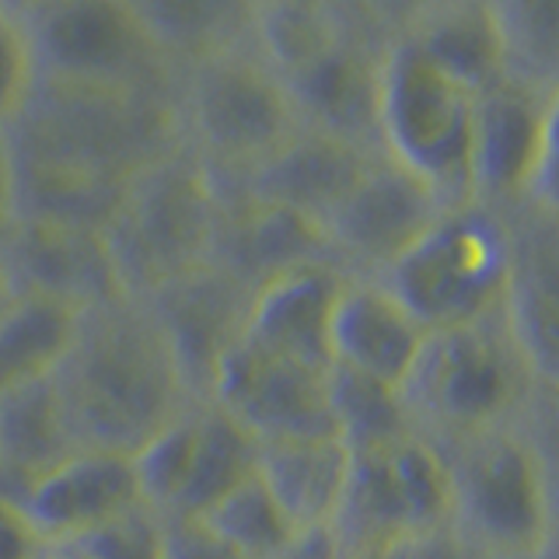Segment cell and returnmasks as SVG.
<instances>
[{"instance_id":"cell-20","label":"cell","mask_w":559,"mask_h":559,"mask_svg":"<svg viewBox=\"0 0 559 559\" xmlns=\"http://www.w3.org/2000/svg\"><path fill=\"white\" fill-rule=\"evenodd\" d=\"M424 340L427 329L378 280L346 276L329 322L332 364L399 392Z\"/></svg>"},{"instance_id":"cell-38","label":"cell","mask_w":559,"mask_h":559,"mask_svg":"<svg viewBox=\"0 0 559 559\" xmlns=\"http://www.w3.org/2000/svg\"><path fill=\"white\" fill-rule=\"evenodd\" d=\"M17 224V168L8 130H0V249Z\"/></svg>"},{"instance_id":"cell-8","label":"cell","mask_w":559,"mask_h":559,"mask_svg":"<svg viewBox=\"0 0 559 559\" xmlns=\"http://www.w3.org/2000/svg\"><path fill=\"white\" fill-rule=\"evenodd\" d=\"M451 483L448 528L476 559H528L556 532L546 479L511 424L441 448Z\"/></svg>"},{"instance_id":"cell-15","label":"cell","mask_w":559,"mask_h":559,"mask_svg":"<svg viewBox=\"0 0 559 559\" xmlns=\"http://www.w3.org/2000/svg\"><path fill=\"white\" fill-rule=\"evenodd\" d=\"M46 546H74L105 524L144 507L133 459L119 451H78L11 500Z\"/></svg>"},{"instance_id":"cell-30","label":"cell","mask_w":559,"mask_h":559,"mask_svg":"<svg viewBox=\"0 0 559 559\" xmlns=\"http://www.w3.org/2000/svg\"><path fill=\"white\" fill-rule=\"evenodd\" d=\"M200 409L203 406L171 419L165 430H157L147 444H140L130 454L140 500L157 518H171L186 497L192 465H197V448H200Z\"/></svg>"},{"instance_id":"cell-21","label":"cell","mask_w":559,"mask_h":559,"mask_svg":"<svg viewBox=\"0 0 559 559\" xmlns=\"http://www.w3.org/2000/svg\"><path fill=\"white\" fill-rule=\"evenodd\" d=\"M346 273L332 262H314L262 284L252 294L241 340L276 357L308 367H332L329 322Z\"/></svg>"},{"instance_id":"cell-4","label":"cell","mask_w":559,"mask_h":559,"mask_svg":"<svg viewBox=\"0 0 559 559\" xmlns=\"http://www.w3.org/2000/svg\"><path fill=\"white\" fill-rule=\"evenodd\" d=\"M175 116L182 147L200 157L217 186H241L305 130L252 32L182 70Z\"/></svg>"},{"instance_id":"cell-6","label":"cell","mask_w":559,"mask_h":559,"mask_svg":"<svg viewBox=\"0 0 559 559\" xmlns=\"http://www.w3.org/2000/svg\"><path fill=\"white\" fill-rule=\"evenodd\" d=\"M532 384L535 378L500 311L468 325L427 332L409 374L399 384V399L413 430L444 448L459 437L511 424Z\"/></svg>"},{"instance_id":"cell-12","label":"cell","mask_w":559,"mask_h":559,"mask_svg":"<svg viewBox=\"0 0 559 559\" xmlns=\"http://www.w3.org/2000/svg\"><path fill=\"white\" fill-rule=\"evenodd\" d=\"M210 406L224 409L259 444L340 437L329 402V367H308L238 340L224 357Z\"/></svg>"},{"instance_id":"cell-19","label":"cell","mask_w":559,"mask_h":559,"mask_svg":"<svg viewBox=\"0 0 559 559\" xmlns=\"http://www.w3.org/2000/svg\"><path fill=\"white\" fill-rule=\"evenodd\" d=\"M374 157H381V151H367L343 136L305 127L235 189L252 203L290 210L322 231L332 210L346 200V192L357 186Z\"/></svg>"},{"instance_id":"cell-17","label":"cell","mask_w":559,"mask_h":559,"mask_svg":"<svg viewBox=\"0 0 559 559\" xmlns=\"http://www.w3.org/2000/svg\"><path fill=\"white\" fill-rule=\"evenodd\" d=\"M546 98L500 81L476 98L468 147V200L511 214L528 197Z\"/></svg>"},{"instance_id":"cell-22","label":"cell","mask_w":559,"mask_h":559,"mask_svg":"<svg viewBox=\"0 0 559 559\" xmlns=\"http://www.w3.org/2000/svg\"><path fill=\"white\" fill-rule=\"evenodd\" d=\"M399 39L472 98L503 81V49L489 4H419L399 14Z\"/></svg>"},{"instance_id":"cell-25","label":"cell","mask_w":559,"mask_h":559,"mask_svg":"<svg viewBox=\"0 0 559 559\" xmlns=\"http://www.w3.org/2000/svg\"><path fill=\"white\" fill-rule=\"evenodd\" d=\"M78 314L49 297H11L0 311V395L57 371L74 343Z\"/></svg>"},{"instance_id":"cell-13","label":"cell","mask_w":559,"mask_h":559,"mask_svg":"<svg viewBox=\"0 0 559 559\" xmlns=\"http://www.w3.org/2000/svg\"><path fill=\"white\" fill-rule=\"evenodd\" d=\"M433 192L389 157H374L346 200L322 224L336 266L346 276L374 280L444 214Z\"/></svg>"},{"instance_id":"cell-35","label":"cell","mask_w":559,"mask_h":559,"mask_svg":"<svg viewBox=\"0 0 559 559\" xmlns=\"http://www.w3.org/2000/svg\"><path fill=\"white\" fill-rule=\"evenodd\" d=\"M521 206H532V210H538V214L559 221V92L546 105L535 171H532V182H528V197H524Z\"/></svg>"},{"instance_id":"cell-40","label":"cell","mask_w":559,"mask_h":559,"mask_svg":"<svg viewBox=\"0 0 559 559\" xmlns=\"http://www.w3.org/2000/svg\"><path fill=\"white\" fill-rule=\"evenodd\" d=\"M8 301H11V287H8V276H4V270H0V311L8 308Z\"/></svg>"},{"instance_id":"cell-14","label":"cell","mask_w":559,"mask_h":559,"mask_svg":"<svg viewBox=\"0 0 559 559\" xmlns=\"http://www.w3.org/2000/svg\"><path fill=\"white\" fill-rule=\"evenodd\" d=\"M136 301V297H133ZM151 319L162 329L175 364L186 378V389L197 406H210L214 381L224 357L241 340L249 322L252 290L221 266H200L165 287L140 297Z\"/></svg>"},{"instance_id":"cell-2","label":"cell","mask_w":559,"mask_h":559,"mask_svg":"<svg viewBox=\"0 0 559 559\" xmlns=\"http://www.w3.org/2000/svg\"><path fill=\"white\" fill-rule=\"evenodd\" d=\"M52 381L81 451L133 454L171 419L197 409L162 329L133 297L78 314L74 343Z\"/></svg>"},{"instance_id":"cell-32","label":"cell","mask_w":559,"mask_h":559,"mask_svg":"<svg viewBox=\"0 0 559 559\" xmlns=\"http://www.w3.org/2000/svg\"><path fill=\"white\" fill-rule=\"evenodd\" d=\"M35 92L28 32L14 4H0V130H11Z\"/></svg>"},{"instance_id":"cell-37","label":"cell","mask_w":559,"mask_h":559,"mask_svg":"<svg viewBox=\"0 0 559 559\" xmlns=\"http://www.w3.org/2000/svg\"><path fill=\"white\" fill-rule=\"evenodd\" d=\"M43 552L46 542L28 528L8 497H0V559H39Z\"/></svg>"},{"instance_id":"cell-1","label":"cell","mask_w":559,"mask_h":559,"mask_svg":"<svg viewBox=\"0 0 559 559\" xmlns=\"http://www.w3.org/2000/svg\"><path fill=\"white\" fill-rule=\"evenodd\" d=\"M17 221L102 231L136 171L182 147L175 95L35 81L8 130Z\"/></svg>"},{"instance_id":"cell-29","label":"cell","mask_w":559,"mask_h":559,"mask_svg":"<svg viewBox=\"0 0 559 559\" xmlns=\"http://www.w3.org/2000/svg\"><path fill=\"white\" fill-rule=\"evenodd\" d=\"M329 402L336 433L349 451L389 444L395 437L416 433L395 389L336 364L329 367Z\"/></svg>"},{"instance_id":"cell-23","label":"cell","mask_w":559,"mask_h":559,"mask_svg":"<svg viewBox=\"0 0 559 559\" xmlns=\"http://www.w3.org/2000/svg\"><path fill=\"white\" fill-rule=\"evenodd\" d=\"M259 479L297 535L336 528L349 486V448L340 437H308L259 448Z\"/></svg>"},{"instance_id":"cell-26","label":"cell","mask_w":559,"mask_h":559,"mask_svg":"<svg viewBox=\"0 0 559 559\" xmlns=\"http://www.w3.org/2000/svg\"><path fill=\"white\" fill-rule=\"evenodd\" d=\"M154 43L165 49L171 67L182 70L200 63L210 52L238 43L252 32V4H224V0H151L136 4Z\"/></svg>"},{"instance_id":"cell-41","label":"cell","mask_w":559,"mask_h":559,"mask_svg":"<svg viewBox=\"0 0 559 559\" xmlns=\"http://www.w3.org/2000/svg\"><path fill=\"white\" fill-rule=\"evenodd\" d=\"M528 559H549V552H546V546H542V549H538L535 556H528Z\"/></svg>"},{"instance_id":"cell-7","label":"cell","mask_w":559,"mask_h":559,"mask_svg":"<svg viewBox=\"0 0 559 559\" xmlns=\"http://www.w3.org/2000/svg\"><path fill=\"white\" fill-rule=\"evenodd\" d=\"M511 214L468 200L448 206L374 280L427 332H437L500 314L511 290Z\"/></svg>"},{"instance_id":"cell-3","label":"cell","mask_w":559,"mask_h":559,"mask_svg":"<svg viewBox=\"0 0 559 559\" xmlns=\"http://www.w3.org/2000/svg\"><path fill=\"white\" fill-rule=\"evenodd\" d=\"M399 17L360 4H252V39L305 127L378 144V87Z\"/></svg>"},{"instance_id":"cell-31","label":"cell","mask_w":559,"mask_h":559,"mask_svg":"<svg viewBox=\"0 0 559 559\" xmlns=\"http://www.w3.org/2000/svg\"><path fill=\"white\" fill-rule=\"evenodd\" d=\"M200 518L249 559H284L297 538L294 524L280 511V503L273 500L266 483L259 479V472Z\"/></svg>"},{"instance_id":"cell-24","label":"cell","mask_w":559,"mask_h":559,"mask_svg":"<svg viewBox=\"0 0 559 559\" xmlns=\"http://www.w3.org/2000/svg\"><path fill=\"white\" fill-rule=\"evenodd\" d=\"M78 451L52 374L0 395V497L14 500Z\"/></svg>"},{"instance_id":"cell-39","label":"cell","mask_w":559,"mask_h":559,"mask_svg":"<svg viewBox=\"0 0 559 559\" xmlns=\"http://www.w3.org/2000/svg\"><path fill=\"white\" fill-rule=\"evenodd\" d=\"M39 559H84L74 546H46V552Z\"/></svg>"},{"instance_id":"cell-36","label":"cell","mask_w":559,"mask_h":559,"mask_svg":"<svg viewBox=\"0 0 559 559\" xmlns=\"http://www.w3.org/2000/svg\"><path fill=\"white\" fill-rule=\"evenodd\" d=\"M162 559H249L224 542L203 518H162Z\"/></svg>"},{"instance_id":"cell-16","label":"cell","mask_w":559,"mask_h":559,"mask_svg":"<svg viewBox=\"0 0 559 559\" xmlns=\"http://www.w3.org/2000/svg\"><path fill=\"white\" fill-rule=\"evenodd\" d=\"M11 297H49L70 308H92L122 297L105 238L95 227L17 221L0 249Z\"/></svg>"},{"instance_id":"cell-18","label":"cell","mask_w":559,"mask_h":559,"mask_svg":"<svg viewBox=\"0 0 559 559\" xmlns=\"http://www.w3.org/2000/svg\"><path fill=\"white\" fill-rule=\"evenodd\" d=\"M514 270L503 319L538 384L559 389V221L511 210Z\"/></svg>"},{"instance_id":"cell-5","label":"cell","mask_w":559,"mask_h":559,"mask_svg":"<svg viewBox=\"0 0 559 559\" xmlns=\"http://www.w3.org/2000/svg\"><path fill=\"white\" fill-rule=\"evenodd\" d=\"M217 227L221 192L197 154L175 147L136 171L102 227L122 297L140 301L168 280L210 266Z\"/></svg>"},{"instance_id":"cell-10","label":"cell","mask_w":559,"mask_h":559,"mask_svg":"<svg viewBox=\"0 0 559 559\" xmlns=\"http://www.w3.org/2000/svg\"><path fill=\"white\" fill-rule=\"evenodd\" d=\"M472 109L476 98L395 32L378 87V144L389 162L416 175L444 206L468 203Z\"/></svg>"},{"instance_id":"cell-33","label":"cell","mask_w":559,"mask_h":559,"mask_svg":"<svg viewBox=\"0 0 559 559\" xmlns=\"http://www.w3.org/2000/svg\"><path fill=\"white\" fill-rule=\"evenodd\" d=\"M514 427L521 430V437L528 441L535 454L552 500V514L559 521V389L535 381L524 406L514 416Z\"/></svg>"},{"instance_id":"cell-28","label":"cell","mask_w":559,"mask_h":559,"mask_svg":"<svg viewBox=\"0 0 559 559\" xmlns=\"http://www.w3.org/2000/svg\"><path fill=\"white\" fill-rule=\"evenodd\" d=\"M259 448L262 444L238 424V419H231L217 406H203L197 465H192V479L175 514L200 518L217 500L231 493V489H238L245 479H252L259 472Z\"/></svg>"},{"instance_id":"cell-27","label":"cell","mask_w":559,"mask_h":559,"mask_svg":"<svg viewBox=\"0 0 559 559\" xmlns=\"http://www.w3.org/2000/svg\"><path fill=\"white\" fill-rule=\"evenodd\" d=\"M493 22L503 49V81L538 98L559 92V0H503Z\"/></svg>"},{"instance_id":"cell-34","label":"cell","mask_w":559,"mask_h":559,"mask_svg":"<svg viewBox=\"0 0 559 559\" xmlns=\"http://www.w3.org/2000/svg\"><path fill=\"white\" fill-rule=\"evenodd\" d=\"M74 549L84 559H162V518L151 507H136L127 518L74 542Z\"/></svg>"},{"instance_id":"cell-11","label":"cell","mask_w":559,"mask_h":559,"mask_svg":"<svg viewBox=\"0 0 559 559\" xmlns=\"http://www.w3.org/2000/svg\"><path fill=\"white\" fill-rule=\"evenodd\" d=\"M448 521V462L427 437L406 433L389 444L349 451V486L332 528L343 556L444 532Z\"/></svg>"},{"instance_id":"cell-9","label":"cell","mask_w":559,"mask_h":559,"mask_svg":"<svg viewBox=\"0 0 559 559\" xmlns=\"http://www.w3.org/2000/svg\"><path fill=\"white\" fill-rule=\"evenodd\" d=\"M28 32L35 81L175 95L179 70L127 0H35L14 4Z\"/></svg>"}]
</instances>
